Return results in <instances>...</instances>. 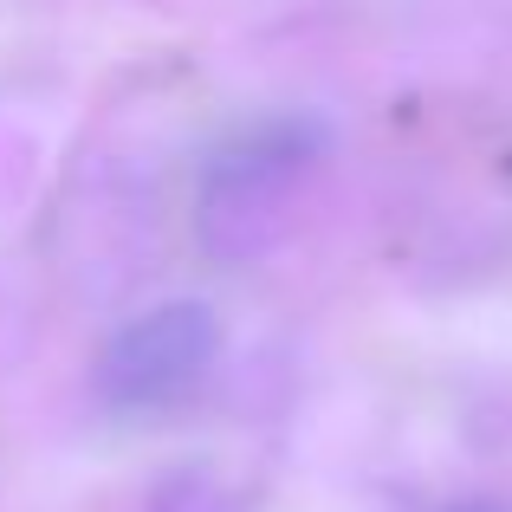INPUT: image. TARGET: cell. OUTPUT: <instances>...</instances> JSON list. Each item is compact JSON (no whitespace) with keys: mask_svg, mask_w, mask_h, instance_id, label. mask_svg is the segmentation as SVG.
Segmentation results:
<instances>
[{"mask_svg":"<svg viewBox=\"0 0 512 512\" xmlns=\"http://www.w3.org/2000/svg\"><path fill=\"white\" fill-rule=\"evenodd\" d=\"M221 350V318L195 299L156 305V312L130 318L98 357V389L124 409H150V402L182 396L188 383H201V370Z\"/></svg>","mask_w":512,"mask_h":512,"instance_id":"obj_1","label":"cell"},{"mask_svg":"<svg viewBox=\"0 0 512 512\" xmlns=\"http://www.w3.org/2000/svg\"><path fill=\"white\" fill-rule=\"evenodd\" d=\"M448 512H512V506H500V500H461V506H448Z\"/></svg>","mask_w":512,"mask_h":512,"instance_id":"obj_2","label":"cell"}]
</instances>
